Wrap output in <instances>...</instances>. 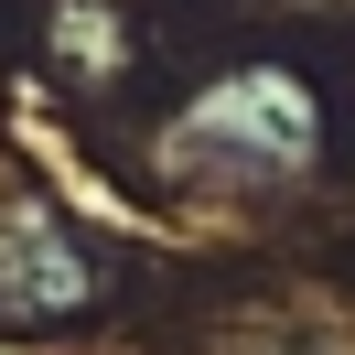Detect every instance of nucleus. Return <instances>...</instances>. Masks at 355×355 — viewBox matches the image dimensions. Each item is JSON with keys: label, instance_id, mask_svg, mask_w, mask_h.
I'll use <instances>...</instances> for the list:
<instances>
[{"label": "nucleus", "instance_id": "nucleus-1", "mask_svg": "<svg viewBox=\"0 0 355 355\" xmlns=\"http://www.w3.org/2000/svg\"><path fill=\"white\" fill-rule=\"evenodd\" d=\"M173 151H183V162L226 151V173H302V162L323 151V108H312L302 76L248 65V76H226L216 97L183 108V140H173Z\"/></svg>", "mask_w": 355, "mask_h": 355}, {"label": "nucleus", "instance_id": "nucleus-2", "mask_svg": "<svg viewBox=\"0 0 355 355\" xmlns=\"http://www.w3.org/2000/svg\"><path fill=\"white\" fill-rule=\"evenodd\" d=\"M87 291H97V259L76 248V226H54V205H33V194L0 183V323L76 312Z\"/></svg>", "mask_w": 355, "mask_h": 355}]
</instances>
